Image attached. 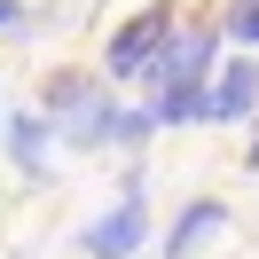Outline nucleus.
Returning <instances> with one entry per match:
<instances>
[{
	"instance_id": "f257e3e1",
	"label": "nucleus",
	"mask_w": 259,
	"mask_h": 259,
	"mask_svg": "<svg viewBox=\"0 0 259 259\" xmlns=\"http://www.w3.org/2000/svg\"><path fill=\"white\" fill-rule=\"evenodd\" d=\"M149 243H157V220L142 212V196H118V204H102L95 220L79 228L87 259H149Z\"/></svg>"
},
{
	"instance_id": "f03ea898",
	"label": "nucleus",
	"mask_w": 259,
	"mask_h": 259,
	"mask_svg": "<svg viewBox=\"0 0 259 259\" xmlns=\"http://www.w3.org/2000/svg\"><path fill=\"white\" fill-rule=\"evenodd\" d=\"M165 39H173V16L165 8H142L134 24H118V39H110V55H102V79H142L149 87V71H157V55H165Z\"/></svg>"
},
{
	"instance_id": "7ed1b4c3",
	"label": "nucleus",
	"mask_w": 259,
	"mask_h": 259,
	"mask_svg": "<svg viewBox=\"0 0 259 259\" xmlns=\"http://www.w3.org/2000/svg\"><path fill=\"white\" fill-rule=\"evenodd\" d=\"M228 220H236V212H228L220 196H189V204L173 212V228L157 236V259H196L204 243H220V236H228Z\"/></svg>"
},
{
	"instance_id": "20e7f679",
	"label": "nucleus",
	"mask_w": 259,
	"mask_h": 259,
	"mask_svg": "<svg viewBox=\"0 0 259 259\" xmlns=\"http://www.w3.org/2000/svg\"><path fill=\"white\" fill-rule=\"evenodd\" d=\"M118 110H126V95H118L110 79H102L95 95H87L79 110L63 118V126H55V134H63V149H79V157H95V149H110V142H118Z\"/></svg>"
},
{
	"instance_id": "39448f33",
	"label": "nucleus",
	"mask_w": 259,
	"mask_h": 259,
	"mask_svg": "<svg viewBox=\"0 0 259 259\" xmlns=\"http://www.w3.org/2000/svg\"><path fill=\"white\" fill-rule=\"evenodd\" d=\"M243 118H259V63H251V48H236L212 71V126H243Z\"/></svg>"
},
{
	"instance_id": "423d86ee",
	"label": "nucleus",
	"mask_w": 259,
	"mask_h": 259,
	"mask_svg": "<svg viewBox=\"0 0 259 259\" xmlns=\"http://www.w3.org/2000/svg\"><path fill=\"white\" fill-rule=\"evenodd\" d=\"M55 142H63V134H55V118L39 110V102L32 110H8V165H16L24 181H48V149Z\"/></svg>"
},
{
	"instance_id": "0eeeda50",
	"label": "nucleus",
	"mask_w": 259,
	"mask_h": 259,
	"mask_svg": "<svg viewBox=\"0 0 259 259\" xmlns=\"http://www.w3.org/2000/svg\"><path fill=\"white\" fill-rule=\"evenodd\" d=\"M149 110H157V126H196V118H212V87H157Z\"/></svg>"
},
{
	"instance_id": "6e6552de",
	"label": "nucleus",
	"mask_w": 259,
	"mask_h": 259,
	"mask_svg": "<svg viewBox=\"0 0 259 259\" xmlns=\"http://www.w3.org/2000/svg\"><path fill=\"white\" fill-rule=\"evenodd\" d=\"M95 87H102V79H95V71H55V79H48V87H39V110H48V118H55V126H63V118H71V110H79V102H87V95H95Z\"/></svg>"
},
{
	"instance_id": "1a4fd4ad",
	"label": "nucleus",
	"mask_w": 259,
	"mask_h": 259,
	"mask_svg": "<svg viewBox=\"0 0 259 259\" xmlns=\"http://www.w3.org/2000/svg\"><path fill=\"white\" fill-rule=\"evenodd\" d=\"M149 134H157V110H149V102H126V110H118V142H110V149L142 157V149H149Z\"/></svg>"
},
{
	"instance_id": "9d476101",
	"label": "nucleus",
	"mask_w": 259,
	"mask_h": 259,
	"mask_svg": "<svg viewBox=\"0 0 259 259\" xmlns=\"http://www.w3.org/2000/svg\"><path fill=\"white\" fill-rule=\"evenodd\" d=\"M220 32L236 39V48H251V55H259V0H228V16H220Z\"/></svg>"
},
{
	"instance_id": "9b49d317",
	"label": "nucleus",
	"mask_w": 259,
	"mask_h": 259,
	"mask_svg": "<svg viewBox=\"0 0 259 259\" xmlns=\"http://www.w3.org/2000/svg\"><path fill=\"white\" fill-rule=\"evenodd\" d=\"M0 32H24V0H0Z\"/></svg>"
},
{
	"instance_id": "f8f14e48",
	"label": "nucleus",
	"mask_w": 259,
	"mask_h": 259,
	"mask_svg": "<svg viewBox=\"0 0 259 259\" xmlns=\"http://www.w3.org/2000/svg\"><path fill=\"white\" fill-rule=\"evenodd\" d=\"M243 165H251V173H259V134H251V149H243Z\"/></svg>"
},
{
	"instance_id": "ddd939ff",
	"label": "nucleus",
	"mask_w": 259,
	"mask_h": 259,
	"mask_svg": "<svg viewBox=\"0 0 259 259\" xmlns=\"http://www.w3.org/2000/svg\"><path fill=\"white\" fill-rule=\"evenodd\" d=\"M16 259H39V251H16Z\"/></svg>"
}]
</instances>
